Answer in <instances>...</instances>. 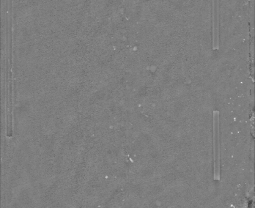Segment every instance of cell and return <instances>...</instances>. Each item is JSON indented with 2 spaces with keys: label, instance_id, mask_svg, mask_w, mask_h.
<instances>
[{
  "label": "cell",
  "instance_id": "obj_2",
  "mask_svg": "<svg viewBox=\"0 0 255 208\" xmlns=\"http://www.w3.org/2000/svg\"><path fill=\"white\" fill-rule=\"evenodd\" d=\"M219 0H213V46L214 49L219 48Z\"/></svg>",
  "mask_w": 255,
  "mask_h": 208
},
{
  "label": "cell",
  "instance_id": "obj_1",
  "mask_svg": "<svg viewBox=\"0 0 255 208\" xmlns=\"http://www.w3.org/2000/svg\"><path fill=\"white\" fill-rule=\"evenodd\" d=\"M214 176L215 179H220V168H219V160H220V144H219V113H214Z\"/></svg>",
  "mask_w": 255,
  "mask_h": 208
}]
</instances>
